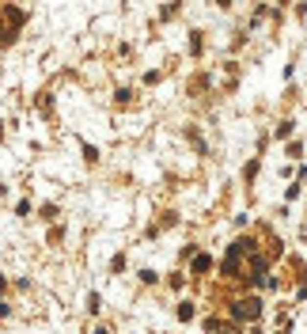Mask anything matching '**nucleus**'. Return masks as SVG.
<instances>
[{
    "label": "nucleus",
    "instance_id": "nucleus-1",
    "mask_svg": "<svg viewBox=\"0 0 307 334\" xmlns=\"http://www.w3.org/2000/svg\"><path fill=\"white\" fill-rule=\"evenodd\" d=\"M262 308H258V300H239V304L232 308V315H239V319H254Z\"/></svg>",
    "mask_w": 307,
    "mask_h": 334
}]
</instances>
